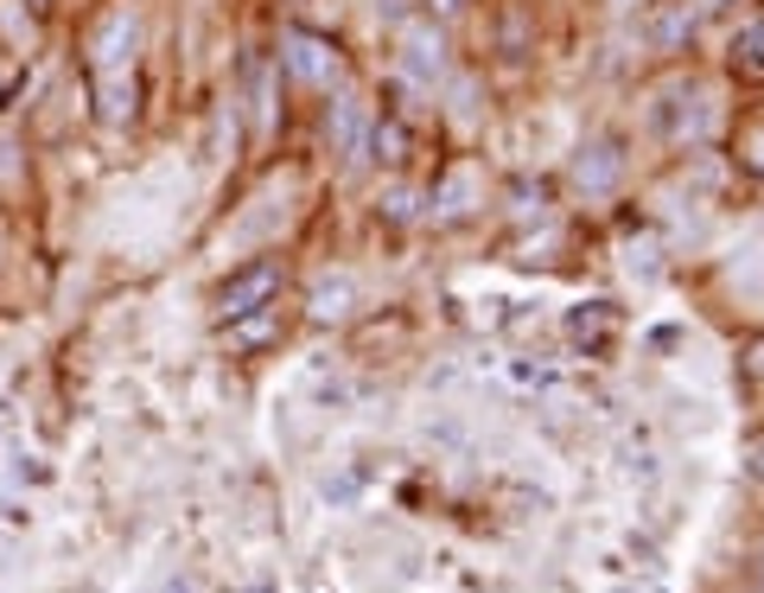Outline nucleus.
Here are the masks:
<instances>
[{"mask_svg":"<svg viewBox=\"0 0 764 593\" xmlns=\"http://www.w3.org/2000/svg\"><path fill=\"white\" fill-rule=\"evenodd\" d=\"M134 45H141V20L127 7H109L90 32V71L102 78H134Z\"/></svg>","mask_w":764,"mask_h":593,"instance_id":"f257e3e1","label":"nucleus"},{"mask_svg":"<svg viewBox=\"0 0 764 593\" xmlns=\"http://www.w3.org/2000/svg\"><path fill=\"white\" fill-rule=\"evenodd\" d=\"M280 294V268L275 262H255V268H242V275H229L224 294H217V319H249V313H261L268 300Z\"/></svg>","mask_w":764,"mask_h":593,"instance_id":"f03ea898","label":"nucleus"},{"mask_svg":"<svg viewBox=\"0 0 764 593\" xmlns=\"http://www.w3.org/2000/svg\"><path fill=\"white\" fill-rule=\"evenodd\" d=\"M280 64H287L300 83H331L338 78V52H331L326 39H312V32H287V39H280Z\"/></svg>","mask_w":764,"mask_h":593,"instance_id":"7ed1b4c3","label":"nucleus"},{"mask_svg":"<svg viewBox=\"0 0 764 593\" xmlns=\"http://www.w3.org/2000/svg\"><path fill=\"white\" fill-rule=\"evenodd\" d=\"M618 307L611 300H580V307L567 313V338L580 345V351H611V338H618Z\"/></svg>","mask_w":764,"mask_h":593,"instance_id":"20e7f679","label":"nucleus"},{"mask_svg":"<svg viewBox=\"0 0 764 593\" xmlns=\"http://www.w3.org/2000/svg\"><path fill=\"white\" fill-rule=\"evenodd\" d=\"M618 173H624L618 141H592V147H580V160H574V185H580V192H611Z\"/></svg>","mask_w":764,"mask_h":593,"instance_id":"39448f33","label":"nucleus"},{"mask_svg":"<svg viewBox=\"0 0 764 593\" xmlns=\"http://www.w3.org/2000/svg\"><path fill=\"white\" fill-rule=\"evenodd\" d=\"M733 71L739 78H764V13H752L733 32Z\"/></svg>","mask_w":764,"mask_h":593,"instance_id":"423d86ee","label":"nucleus"},{"mask_svg":"<svg viewBox=\"0 0 764 593\" xmlns=\"http://www.w3.org/2000/svg\"><path fill=\"white\" fill-rule=\"evenodd\" d=\"M331 134H338V154L344 160L363 154V109H357V96H338V103H331Z\"/></svg>","mask_w":764,"mask_h":593,"instance_id":"0eeeda50","label":"nucleus"},{"mask_svg":"<svg viewBox=\"0 0 764 593\" xmlns=\"http://www.w3.org/2000/svg\"><path fill=\"white\" fill-rule=\"evenodd\" d=\"M407 78H414V83L440 78V32H427V27L407 32Z\"/></svg>","mask_w":764,"mask_h":593,"instance_id":"6e6552de","label":"nucleus"},{"mask_svg":"<svg viewBox=\"0 0 764 593\" xmlns=\"http://www.w3.org/2000/svg\"><path fill=\"white\" fill-rule=\"evenodd\" d=\"M472 192H478V173H472V166H453V173H446V185L433 192L440 217H465V211H472Z\"/></svg>","mask_w":764,"mask_h":593,"instance_id":"1a4fd4ad","label":"nucleus"},{"mask_svg":"<svg viewBox=\"0 0 764 593\" xmlns=\"http://www.w3.org/2000/svg\"><path fill=\"white\" fill-rule=\"evenodd\" d=\"M96 103H102V122H109V129H122L127 115H134V78H102L96 83Z\"/></svg>","mask_w":764,"mask_h":593,"instance_id":"9d476101","label":"nucleus"},{"mask_svg":"<svg viewBox=\"0 0 764 593\" xmlns=\"http://www.w3.org/2000/svg\"><path fill=\"white\" fill-rule=\"evenodd\" d=\"M351 275H338V282H319L312 287V319H344L351 313Z\"/></svg>","mask_w":764,"mask_h":593,"instance_id":"9b49d317","label":"nucleus"},{"mask_svg":"<svg viewBox=\"0 0 764 593\" xmlns=\"http://www.w3.org/2000/svg\"><path fill=\"white\" fill-rule=\"evenodd\" d=\"M739 166L764 180V122H745V129H739Z\"/></svg>","mask_w":764,"mask_h":593,"instance_id":"f8f14e48","label":"nucleus"},{"mask_svg":"<svg viewBox=\"0 0 764 593\" xmlns=\"http://www.w3.org/2000/svg\"><path fill=\"white\" fill-rule=\"evenodd\" d=\"M739 466H745V479H752V485H764V428H752V434H745V447H739Z\"/></svg>","mask_w":764,"mask_h":593,"instance_id":"ddd939ff","label":"nucleus"},{"mask_svg":"<svg viewBox=\"0 0 764 593\" xmlns=\"http://www.w3.org/2000/svg\"><path fill=\"white\" fill-rule=\"evenodd\" d=\"M745 377H752V384H764V338H752V345H745Z\"/></svg>","mask_w":764,"mask_h":593,"instance_id":"4468645a","label":"nucleus"},{"mask_svg":"<svg viewBox=\"0 0 764 593\" xmlns=\"http://www.w3.org/2000/svg\"><path fill=\"white\" fill-rule=\"evenodd\" d=\"M159 593H192V581H185V574H166V581H159Z\"/></svg>","mask_w":764,"mask_h":593,"instance_id":"2eb2a0df","label":"nucleus"},{"mask_svg":"<svg viewBox=\"0 0 764 593\" xmlns=\"http://www.w3.org/2000/svg\"><path fill=\"white\" fill-rule=\"evenodd\" d=\"M758 587H764V549H758Z\"/></svg>","mask_w":764,"mask_h":593,"instance_id":"dca6fc26","label":"nucleus"},{"mask_svg":"<svg viewBox=\"0 0 764 593\" xmlns=\"http://www.w3.org/2000/svg\"><path fill=\"white\" fill-rule=\"evenodd\" d=\"M611 7H631V0H611Z\"/></svg>","mask_w":764,"mask_h":593,"instance_id":"f3484780","label":"nucleus"}]
</instances>
